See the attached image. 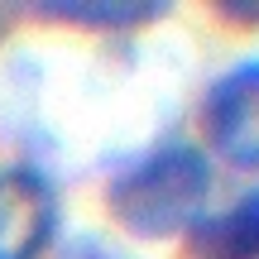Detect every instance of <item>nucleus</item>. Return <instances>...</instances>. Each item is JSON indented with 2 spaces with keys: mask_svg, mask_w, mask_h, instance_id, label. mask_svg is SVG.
<instances>
[{
  "mask_svg": "<svg viewBox=\"0 0 259 259\" xmlns=\"http://www.w3.org/2000/svg\"><path fill=\"white\" fill-rule=\"evenodd\" d=\"M211 197V158L192 139H168L130 158L106 187L115 226L135 240H173L202 216Z\"/></svg>",
  "mask_w": 259,
  "mask_h": 259,
  "instance_id": "nucleus-1",
  "label": "nucleus"
},
{
  "mask_svg": "<svg viewBox=\"0 0 259 259\" xmlns=\"http://www.w3.org/2000/svg\"><path fill=\"white\" fill-rule=\"evenodd\" d=\"M202 130L226 163L259 173V63H240L206 87Z\"/></svg>",
  "mask_w": 259,
  "mask_h": 259,
  "instance_id": "nucleus-2",
  "label": "nucleus"
},
{
  "mask_svg": "<svg viewBox=\"0 0 259 259\" xmlns=\"http://www.w3.org/2000/svg\"><path fill=\"white\" fill-rule=\"evenodd\" d=\"M58 231V197L34 168H0V259H38Z\"/></svg>",
  "mask_w": 259,
  "mask_h": 259,
  "instance_id": "nucleus-3",
  "label": "nucleus"
},
{
  "mask_svg": "<svg viewBox=\"0 0 259 259\" xmlns=\"http://www.w3.org/2000/svg\"><path fill=\"white\" fill-rule=\"evenodd\" d=\"M183 259H259V187L197 216L183 235Z\"/></svg>",
  "mask_w": 259,
  "mask_h": 259,
  "instance_id": "nucleus-4",
  "label": "nucleus"
},
{
  "mask_svg": "<svg viewBox=\"0 0 259 259\" xmlns=\"http://www.w3.org/2000/svg\"><path fill=\"white\" fill-rule=\"evenodd\" d=\"M173 5H38V15L48 19H67V24H82V29H139V24H154L163 19Z\"/></svg>",
  "mask_w": 259,
  "mask_h": 259,
  "instance_id": "nucleus-5",
  "label": "nucleus"
},
{
  "mask_svg": "<svg viewBox=\"0 0 259 259\" xmlns=\"http://www.w3.org/2000/svg\"><path fill=\"white\" fill-rule=\"evenodd\" d=\"M72 259H125V254H111V250H101L96 240H82V245H72Z\"/></svg>",
  "mask_w": 259,
  "mask_h": 259,
  "instance_id": "nucleus-6",
  "label": "nucleus"
}]
</instances>
